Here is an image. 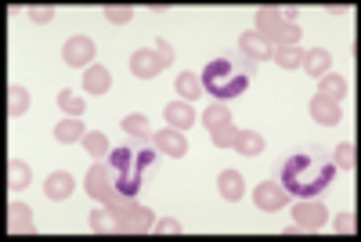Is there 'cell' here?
<instances>
[{"instance_id": "obj_16", "label": "cell", "mask_w": 361, "mask_h": 242, "mask_svg": "<svg viewBox=\"0 0 361 242\" xmlns=\"http://www.w3.org/2000/svg\"><path fill=\"white\" fill-rule=\"evenodd\" d=\"M163 116H166V123H170L173 131H188V127L195 123V112H192L188 102H170Z\"/></svg>"}, {"instance_id": "obj_8", "label": "cell", "mask_w": 361, "mask_h": 242, "mask_svg": "<svg viewBox=\"0 0 361 242\" xmlns=\"http://www.w3.org/2000/svg\"><path fill=\"white\" fill-rule=\"evenodd\" d=\"M152 210H145L137 202H130V210L123 214V221H119V231H127V235H145V231H152Z\"/></svg>"}, {"instance_id": "obj_20", "label": "cell", "mask_w": 361, "mask_h": 242, "mask_svg": "<svg viewBox=\"0 0 361 242\" xmlns=\"http://www.w3.org/2000/svg\"><path fill=\"white\" fill-rule=\"evenodd\" d=\"M123 127L130 138H137V141H145V138H152V123H148V116H141V112H130V116H123Z\"/></svg>"}, {"instance_id": "obj_9", "label": "cell", "mask_w": 361, "mask_h": 242, "mask_svg": "<svg viewBox=\"0 0 361 242\" xmlns=\"http://www.w3.org/2000/svg\"><path fill=\"white\" fill-rule=\"evenodd\" d=\"M130 73H134V76H141V80H152V76H159V73H163L159 54H156V51H148V47L134 51V54H130Z\"/></svg>"}, {"instance_id": "obj_22", "label": "cell", "mask_w": 361, "mask_h": 242, "mask_svg": "<svg viewBox=\"0 0 361 242\" xmlns=\"http://www.w3.org/2000/svg\"><path fill=\"white\" fill-rule=\"evenodd\" d=\"M202 123H206V131H209V134L221 131V127H228V123H231V112H228V105H224V102L209 105V109L202 112Z\"/></svg>"}, {"instance_id": "obj_21", "label": "cell", "mask_w": 361, "mask_h": 242, "mask_svg": "<svg viewBox=\"0 0 361 242\" xmlns=\"http://www.w3.org/2000/svg\"><path fill=\"white\" fill-rule=\"evenodd\" d=\"M318 95L329 98V102H340V98L347 95V80L336 76V73H325V76H322V87H318Z\"/></svg>"}, {"instance_id": "obj_11", "label": "cell", "mask_w": 361, "mask_h": 242, "mask_svg": "<svg viewBox=\"0 0 361 242\" xmlns=\"http://www.w3.org/2000/svg\"><path fill=\"white\" fill-rule=\"evenodd\" d=\"M311 119H314V123H322V127H336L340 119H343L340 102H329V98L314 95V98H311Z\"/></svg>"}, {"instance_id": "obj_27", "label": "cell", "mask_w": 361, "mask_h": 242, "mask_svg": "<svg viewBox=\"0 0 361 242\" xmlns=\"http://www.w3.org/2000/svg\"><path fill=\"white\" fill-rule=\"evenodd\" d=\"M29 181H33V174H29V163L8 159V185H11V188H25Z\"/></svg>"}, {"instance_id": "obj_26", "label": "cell", "mask_w": 361, "mask_h": 242, "mask_svg": "<svg viewBox=\"0 0 361 242\" xmlns=\"http://www.w3.org/2000/svg\"><path fill=\"white\" fill-rule=\"evenodd\" d=\"M173 87H177V95L185 98V102H192V98H199V95H202V80H199L195 73H180Z\"/></svg>"}, {"instance_id": "obj_13", "label": "cell", "mask_w": 361, "mask_h": 242, "mask_svg": "<svg viewBox=\"0 0 361 242\" xmlns=\"http://www.w3.org/2000/svg\"><path fill=\"white\" fill-rule=\"evenodd\" d=\"M44 195L54 199V202L69 199V195H73V174H69V170H54V174L44 181Z\"/></svg>"}, {"instance_id": "obj_4", "label": "cell", "mask_w": 361, "mask_h": 242, "mask_svg": "<svg viewBox=\"0 0 361 242\" xmlns=\"http://www.w3.org/2000/svg\"><path fill=\"white\" fill-rule=\"evenodd\" d=\"M83 188H87V195L94 202H109L116 195V174H112V167L109 163H90Z\"/></svg>"}, {"instance_id": "obj_10", "label": "cell", "mask_w": 361, "mask_h": 242, "mask_svg": "<svg viewBox=\"0 0 361 242\" xmlns=\"http://www.w3.org/2000/svg\"><path fill=\"white\" fill-rule=\"evenodd\" d=\"M156 152H163V156H173V159H180V156L188 152V138H185V131H173V127L159 131V134H156Z\"/></svg>"}, {"instance_id": "obj_30", "label": "cell", "mask_w": 361, "mask_h": 242, "mask_svg": "<svg viewBox=\"0 0 361 242\" xmlns=\"http://www.w3.org/2000/svg\"><path fill=\"white\" fill-rule=\"evenodd\" d=\"M90 228H94L98 235L119 231V228H116V217H112V210H109V206H105V210H94V214H90Z\"/></svg>"}, {"instance_id": "obj_1", "label": "cell", "mask_w": 361, "mask_h": 242, "mask_svg": "<svg viewBox=\"0 0 361 242\" xmlns=\"http://www.w3.org/2000/svg\"><path fill=\"white\" fill-rule=\"evenodd\" d=\"M333 177H336L333 163H325L318 156H307V152L289 156L282 163V188L296 199H311V195L325 192L329 185H333Z\"/></svg>"}, {"instance_id": "obj_18", "label": "cell", "mask_w": 361, "mask_h": 242, "mask_svg": "<svg viewBox=\"0 0 361 242\" xmlns=\"http://www.w3.org/2000/svg\"><path fill=\"white\" fill-rule=\"evenodd\" d=\"M279 25H282L279 8H257V33H260L264 40L275 37V33H279Z\"/></svg>"}, {"instance_id": "obj_31", "label": "cell", "mask_w": 361, "mask_h": 242, "mask_svg": "<svg viewBox=\"0 0 361 242\" xmlns=\"http://www.w3.org/2000/svg\"><path fill=\"white\" fill-rule=\"evenodd\" d=\"M83 148H87L94 159H98V156H109V138L98 134V131H94V134H83Z\"/></svg>"}, {"instance_id": "obj_5", "label": "cell", "mask_w": 361, "mask_h": 242, "mask_svg": "<svg viewBox=\"0 0 361 242\" xmlns=\"http://www.w3.org/2000/svg\"><path fill=\"white\" fill-rule=\"evenodd\" d=\"M329 217V210L311 195V199H296V210H293V228L296 231H318Z\"/></svg>"}, {"instance_id": "obj_17", "label": "cell", "mask_w": 361, "mask_h": 242, "mask_svg": "<svg viewBox=\"0 0 361 242\" xmlns=\"http://www.w3.org/2000/svg\"><path fill=\"white\" fill-rule=\"evenodd\" d=\"M300 69H307L311 76H318V80H322L329 69H333V54H329L325 47H314V51H307V54H304V66H300Z\"/></svg>"}, {"instance_id": "obj_15", "label": "cell", "mask_w": 361, "mask_h": 242, "mask_svg": "<svg viewBox=\"0 0 361 242\" xmlns=\"http://www.w3.org/2000/svg\"><path fill=\"white\" fill-rule=\"evenodd\" d=\"M109 87H112V76H109V69L105 66H87L83 69V90L87 95H109Z\"/></svg>"}, {"instance_id": "obj_7", "label": "cell", "mask_w": 361, "mask_h": 242, "mask_svg": "<svg viewBox=\"0 0 361 242\" xmlns=\"http://www.w3.org/2000/svg\"><path fill=\"white\" fill-rule=\"evenodd\" d=\"M253 202H257V210L275 214V210H282L289 202V192L282 185H275V181H264V185H257V192H253Z\"/></svg>"}, {"instance_id": "obj_2", "label": "cell", "mask_w": 361, "mask_h": 242, "mask_svg": "<svg viewBox=\"0 0 361 242\" xmlns=\"http://www.w3.org/2000/svg\"><path fill=\"white\" fill-rule=\"evenodd\" d=\"M152 163H156L152 148H130V145H123V148H116V152H109V167L116 174V192H123V195L134 199L137 188H141L145 170Z\"/></svg>"}, {"instance_id": "obj_36", "label": "cell", "mask_w": 361, "mask_h": 242, "mask_svg": "<svg viewBox=\"0 0 361 242\" xmlns=\"http://www.w3.org/2000/svg\"><path fill=\"white\" fill-rule=\"evenodd\" d=\"M156 54H159V62H163V66H173V47H170L166 40L156 44Z\"/></svg>"}, {"instance_id": "obj_6", "label": "cell", "mask_w": 361, "mask_h": 242, "mask_svg": "<svg viewBox=\"0 0 361 242\" xmlns=\"http://www.w3.org/2000/svg\"><path fill=\"white\" fill-rule=\"evenodd\" d=\"M62 58H66V66H76V69L94 66V40L90 37H69L66 47H62Z\"/></svg>"}, {"instance_id": "obj_14", "label": "cell", "mask_w": 361, "mask_h": 242, "mask_svg": "<svg viewBox=\"0 0 361 242\" xmlns=\"http://www.w3.org/2000/svg\"><path fill=\"white\" fill-rule=\"evenodd\" d=\"M217 192L228 199V202H238L246 195V177L238 174V170H224L221 177H217Z\"/></svg>"}, {"instance_id": "obj_28", "label": "cell", "mask_w": 361, "mask_h": 242, "mask_svg": "<svg viewBox=\"0 0 361 242\" xmlns=\"http://www.w3.org/2000/svg\"><path fill=\"white\" fill-rule=\"evenodd\" d=\"M58 109H62L66 116H83V109H87V102L76 95V90H62V95H58Z\"/></svg>"}, {"instance_id": "obj_25", "label": "cell", "mask_w": 361, "mask_h": 242, "mask_svg": "<svg viewBox=\"0 0 361 242\" xmlns=\"http://www.w3.org/2000/svg\"><path fill=\"white\" fill-rule=\"evenodd\" d=\"M304 54H307V51H300V44H296V47H275V51H271V58H275V62H279L282 69H296V66H304Z\"/></svg>"}, {"instance_id": "obj_35", "label": "cell", "mask_w": 361, "mask_h": 242, "mask_svg": "<svg viewBox=\"0 0 361 242\" xmlns=\"http://www.w3.org/2000/svg\"><path fill=\"white\" fill-rule=\"evenodd\" d=\"M29 18H33L37 25H47L54 18V8L51 4H37V8H29Z\"/></svg>"}, {"instance_id": "obj_38", "label": "cell", "mask_w": 361, "mask_h": 242, "mask_svg": "<svg viewBox=\"0 0 361 242\" xmlns=\"http://www.w3.org/2000/svg\"><path fill=\"white\" fill-rule=\"evenodd\" d=\"M156 231H163V235H173V231H180V221L166 217V221H159V224H156Z\"/></svg>"}, {"instance_id": "obj_3", "label": "cell", "mask_w": 361, "mask_h": 242, "mask_svg": "<svg viewBox=\"0 0 361 242\" xmlns=\"http://www.w3.org/2000/svg\"><path fill=\"white\" fill-rule=\"evenodd\" d=\"M199 80H202V95H214L221 102L246 95V87H250V73L238 69L235 62H228V58H214V62L202 69Z\"/></svg>"}, {"instance_id": "obj_12", "label": "cell", "mask_w": 361, "mask_h": 242, "mask_svg": "<svg viewBox=\"0 0 361 242\" xmlns=\"http://www.w3.org/2000/svg\"><path fill=\"white\" fill-rule=\"evenodd\" d=\"M238 51H243L250 62H264V58H271V51H275V47H271V44L257 33V29H253V33H243V37H238Z\"/></svg>"}, {"instance_id": "obj_33", "label": "cell", "mask_w": 361, "mask_h": 242, "mask_svg": "<svg viewBox=\"0 0 361 242\" xmlns=\"http://www.w3.org/2000/svg\"><path fill=\"white\" fill-rule=\"evenodd\" d=\"M105 18L116 22V25H127V22L134 18V8H127V4H109V8H105Z\"/></svg>"}, {"instance_id": "obj_34", "label": "cell", "mask_w": 361, "mask_h": 242, "mask_svg": "<svg viewBox=\"0 0 361 242\" xmlns=\"http://www.w3.org/2000/svg\"><path fill=\"white\" fill-rule=\"evenodd\" d=\"M235 138H238V131L228 123V127H221V131H214V145L217 148H235Z\"/></svg>"}, {"instance_id": "obj_37", "label": "cell", "mask_w": 361, "mask_h": 242, "mask_svg": "<svg viewBox=\"0 0 361 242\" xmlns=\"http://www.w3.org/2000/svg\"><path fill=\"white\" fill-rule=\"evenodd\" d=\"M333 228H336L340 235H347V231H354V228H357V221H354L350 214H343V217H336V224H333Z\"/></svg>"}, {"instance_id": "obj_23", "label": "cell", "mask_w": 361, "mask_h": 242, "mask_svg": "<svg viewBox=\"0 0 361 242\" xmlns=\"http://www.w3.org/2000/svg\"><path fill=\"white\" fill-rule=\"evenodd\" d=\"M83 123H80V116H69V119H62V123L54 127V138L62 141V145H69V141H83Z\"/></svg>"}, {"instance_id": "obj_24", "label": "cell", "mask_w": 361, "mask_h": 242, "mask_svg": "<svg viewBox=\"0 0 361 242\" xmlns=\"http://www.w3.org/2000/svg\"><path fill=\"white\" fill-rule=\"evenodd\" d=\"M235 148H238L243 156H260V152H264V138H260L257 131H238Z\"/></svg>"}, {"instance_id": "obj_19", "label": "cell", "mask_w": 361, "mask_h": 242, "mask_svg": "<svg viewBox=\"0 0 361 242\" xmlns=\"http://www.w3.org/2000/svg\"><path fill=\"white\" fill-rule=\"evenodd\" d=\"M8 228L11 231H33V214H29V206L25 202H11L8 206Z\"/></svg>"}, {"instance_id": "obj_29", "label": "cell", "mask_w": 361, "mask_h": 242, "mask_svg": "<svg viewBox=\"0 0 361 242\" xmlns=\"http://www.w3.org/2000/svg\"><path fill=\"white\" fill-rule=\"evenodd\" d=\"M29 109V90L25 87H8V116H22Z\"/></svg>"}, {"instance_id": "obj_32", "label": "cell", "mask_w": 361, "mask_h": 242, "mask_svg": "<svg viewBox=\"0 0 361 242\" xmlns=\"http://www.w3.org/2000/svg\"><path fill=\"white\" fill-rule=\"evenodd\" d=\"M354 163H357V152H354V145H350V141H343V145H336V163H333V167H343V170H354Z\"/></svg>"}]
</instances>
